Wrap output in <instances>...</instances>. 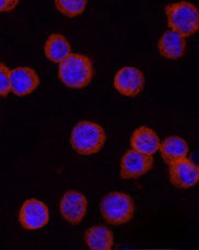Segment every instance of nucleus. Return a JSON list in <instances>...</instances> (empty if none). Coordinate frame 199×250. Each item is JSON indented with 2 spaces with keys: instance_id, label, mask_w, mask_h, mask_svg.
<instances>
[{
  "instance_id": "nucleus-1",
  "label": "nucleus",
  "mask_w": 199,
  "mask_h": 250,
  "mask_svg": "<svg viewBox=\"0 0 199 250\" xmlns=\"http://www.w3.org/2000/svg\"><path fill=\"white\" fill-rule=\"evenodd\" d=\"M59 79L71 89H83L94 76L91 60L80 54H70L59 62Z\"/></svg>"
},
{
  "instance_id": "nucleus-2",
  "label": "nucleus",
  "mask_w": 199,
  "mask_h": 250,
  "mask_svg": "<svg viewBox=\"0 0 199 250\" xmlns=\"http://www.w3.org/2000/svg\"><path fill=\"white\" fill-rule=\"evenodd\" d=\"M106 132L100 125L91 122H81L73 128L70 142L74 150L81 155L96 154L103 149Z\"/></svg>"
},
{
  "instance_id": "nucleus-3",
  "label": "nucleus",
  "mask_w": 199,
  "mask_h": 250,
  "mask_svg": "<svg viewBox=\"0 0 199 250\" xmlns=\"http://www.w3.org/2000/svg\"><path fill=\"white\" fill-rule=\"evenodd\" d=\"M100 212L106 222L112 225L127 224L135 212V205L131 196L123 192H110L100 202Z\"/></svg>"
},
{
  "instance_id": "nucleus-4",
  "label": "nucleus",
  "mask_w": 199,
  "mask_h": 250,
  "mask_svg": "<svg viewBox=\"0 0 199 250\" xmlns=\"http://www.w3.org/2000/svg\"><path fill=\"white\" fill-rule=\"evenodd\" d=\"M168 24L171 30L178 32L184 38L196 33L199 29L198 9L193 3L180 1L165 7Z\"/></svg>"
},
{
  "instance_id": "nucleus-5",
  "label": "nucleus",
  "mask_w": 199,
  "mask_h": 250,
  "mask_svg": "<svg viewBox=\"0 0 199 250\" xmlns=\"http://www.w3.org/2000/svg\"><path fill=\"white\" fill-rule=\"evenodd\" d=\"M18 221L25 229L36 230L43 229L49 222L48 207L37 199L26 200L20 210Z\"/></svg>"
},
{
  "instance_id": "nucleus-6",
  "label": "nucleus",
  "mask_w": 199,
  "mask_h": 250,
  "mask_svg": "<svg viewBox=\"0 0 199 250\" xmlns=\"http://www.w3.org/2000/svg\"><path fill=\"white\" fill-rule=\"evenodd\" d=\"M154 166V159L135 150H129L123 155L120 168V177L122 179H136L147 174Z\"/></svg>"
},
{
  "instance_id": "nucleus-7",
  "label": "nucleus",
  "mask_w": 199,
  "mask_h": 250,
  "mask_svg": "<svg viewBox=\"0 0 199 250\" xmlns=\"http://www.w3.org/2000/svg\"><path fill=\"white\" fill-rule=\"evenodd\" d=\"M170 182L175 187L187 189L194 187L199 180V168L187 157L169 164Z\"/></svg>"
},
{
  "instance_id": "nucleus-8",
  "label": "nucleus",
  "mask_w": 199,
  "mask_h": 250,
  "mask_svg": "<svg viewBox=\"0 0 199 250\" xmlns=\"http://www.w3.org/2000/svg\"><path fill=\"white\" fill-rule=\"evenodd\" d=\"M114 87L119 93L126 96H137L145 86V78L140 69L124 67L114 77Z\"/></svg>"
},
{
  "instance_id": "nucleus-9",
  "label": "nucleus",
  "mask_w": 199,
  "mask_h": 250,
  "mask_svg": "<svg viewBox=\"0 0 199 250\" xmlns=\"http://www.w3.org/2000/svg\"><path fill=\"white\" fill-rule=\"evenodd\" d=\"M87 211V199L78 191H68L60 201V212L70 224L77 225L84 219Z\"/></svg>"
},
{
  "instance_id": "nucleus-10",
  "label": "nucleus",
  "mask_w": 199,
  "mask_h": 250,
  "mask_svg": "<svg viewBox=\"0 0 199 250\" xmlns=\"http://www.w3.org/2000/svg\"><path fill=\"white\" fill-rule=\"evenodd\" d=\"M10 85L17 96L29 95L39 85V77L34 69L18 67L10 70Z\"/></svg>"
},
{
  "instance_id": "nucleus-11",
  "label": "nucleus",
  "mask_w": 199,
  "mask_h": 250,
  "mask_svg": "<svg viewBox=\"0 0 199 250\" xmlns=\"http://www.w3.org/2000/svg\"><path fill=\"white\" fill-rule=\"evenodd\" d=\"M131 146L133 150L152 156L159 150L160 140L158 135L152 129L140 127L133 132Z\"/></svg>"
},
{
  "instance_id": "nucleus-12",
  "label": "nucleus",
  "mask_w": 199,
  "mask_h": 250,
  "mask_svg": "<svg viewBox=\"0 0 199 250\" xmlns=\"http://www.w3.org/2000/svg\"><path fill=\"white\" fill-rule=\"evenodd\" d=\"M185 47H186L185 38L173 30L166 31L158 43L160 54L169 59L181 58L184 55Z\"/></svg>"
},
{
  "instance_id": "nucleus-13",
  "label": "nucleus",
  "mask_w": 199,
  "mask_h": 250,
  "mask_svg": "<svg viewBox=\"0 0 199 250\" xmlns=\"http://www.w3.org/2000/svg\"><path fill=\"white\" fill-rule=\"evenodd\" d=\"M159 150L166 164L187 157L189 151L187 142L178 136H171L164 139V141L160 143Z\"/></svg>"
},
{
  "instance_id": "nucleus-14",
  "label": "nucleus",
  "mask_w": 199,
  "mask_h": 250,
  "mask_svg": "<svg viewBox=\"0 0 199 250\" xmlns=\"http://www.w3.org/2000/svg\"><path fill=\"white\" fill-rule=\"evenodd\" d=\"M85 243L90 249L110 250L113 246V234L104 225H96L86 230Z\"/></svg>"
},
{
  "instance_id": "nucleus-15",
  "label": "nucleus",
  "mask_w": 199,
  "mask_h": 250,
  "mask_svg": "<svg viewBox=\"0 0 199 250\" xmlns=\"http://www.w3.org/2000/svg\"><path fill=\"white\" fill-rule=\"evenodd\" d=\"M71 54L70 43L63 35L54 33L52 34L46 41L45 55L50 62H60Z\"/></svg>"
},
{
  "instance_id": "nucleus-16",
  "label": "nucleus",
  "mask_w": 199,
  "mask_h": 250,
  "mask_svg": "<svg viewBox=\"0 0 199 250\" xmlns=\"http://www.w3.org/2000/svg\"><path fill=\"white\" fill-rule=\"evenodd\" d=\"M54 3L62 15L74 18L84 12L87 0H54Z\"/></svg>"
},
{
  "instance_id": "nucleus-17",
  "label": "nucleus",
  "mask_w": 199,
  "mask_h": 250,
  "mask_svg": "<svg viewBox=\"0 0 199 250\" xmlns=\"http://www.w3.org/2000/svg\"><path fill=\"white\" fill-rule=\"evenodd\" d=\"M10 92V69L0 62V96H7Z\"/></svg>"
},
{
  "instance_id": "nucleus-18",
  "label": "nucleus",
  "mask_w": 199,
  "mask_h": 250,
  "mask_svg": "<svg viewBox=\"0 0 199 250\" xmlns=\"http://www.w3.org/2000/svg\"><path fill=\"white\" fill-rule=\"evenodd\" d=\"M18 0H0V12H9L15 9Z\"/></svg>"
}]
</instances>
